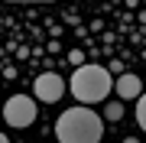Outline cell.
<instances>
[{
    "instance_id": "1",
    "label": "cell",
    "mask_w": 146,
    "mask_h": 143,
    "mask_svg": "<svg viewBox=\"0 0 146 143\" xmlns=\"http://www.w3.org/2000/svg\"><path fill=\"white\" fill-rule=\"evenodd\" d=\"M55 137L58 143H98L104 137V120L84 104L68 107L55 120Z\"/></svg>"
},
{
    "instance_id": "2",
    "label": "cell",
    "mask_w": 146,
    "mask_h": 143,
    "mask_svg": "<svg viewBox=\"0 0 146 143\" xmlns=\"http://www.w3.org/2000/svg\"><path fill=\"white\" fill-rule=\"evenodd\" d=\"M114 88V78L104 65H78L72 75V94L81 101V104H94V101H104Z\"/></svg>"
},
{
    "instance_id": "3",
    "label": "cell",
    "mask_w": 146,
    "mask_h": 143,
    "mask_svg": "<svg viewBox=\"0 0 146 143\" xmlns=\"http://www.w3.org/2000/svg\"><path fill=\"white\" fill-rule=\"evenodd\" d=\"M3 120L10 124V127H29V124L36 120V101L26 98V94H13L3 104Z\"/></svg>"
},
{
    "instance_id": "4",
    "label": "cell",
    "mask_w": 146,
    "mask_h": 143,
    "mask_svg": "<svg viewBox=\"0 0 146 143\" xmlns=\"http://www.w3.org/2000/svg\"><path fill=\"white\" fill-rule=\"evenodd\" d=\"M33 91H36V98H39V101L52 104V101H58V98L65 94V81L58 78V75L46 72V75H39V78H36V85H33Z\"/></svg>"
},
{
    "instance_id": "5",
    "label": "cell",
    "mask_w": 146,
    "mask_h": 143,
    "mask_svg": "<svg viewBox=\"0 0 146 143\" xmlns=\"http://www.w3.org/2000/svg\"><path fill=\"white\" fill-rule=\"evenodd\" d=\"M117 94L123 101H136L143 94V85H140V75H117Z\"/></svg>"
},
{
    "instance_id": "6",
    "label": "cell",
    "mask_w": 146,
    "mask_h": 143,
    "mask_svg": "<svg viewBox=\"0 0 146 143\" xmlns=\"http://www.w3.org/2000/svg\"><path fill=\"white\" fill-rule=\"evenodd\" d=\"M136 124H140V127L146 130V91L140 98H136Z\"/></svg>"
},
{
    "instance_id": "7",
    "label": "cell",
    "mask_w": 146,
    "mask_h": 143,
    "mask_svg": "<svg viewBox=\"0 0 146 143\" xmlns=\"http://www.w3.org/2000/svg\"><path fill=\"white\" fill-rule=\"evenodd\" d=\"M107 117L110 120H120V117H123V104H120V101H107Z\"/></svg>"
},
{
    "instance_id": "8",
    "label": "cell",
    "mask_w": 146,
    "mask_h": 143,
    "mask_svg": "<svg viewBox=\"0 0 146 143\" xmlns=\"http://www.w3.org/2000/svg\"><path fill=\"white\" fill-rule=\"evenodd\" d=\"M68 59H72V62H75V65H84V55L78 52V49H75V52H68Z\"/></svg>"
},
{
    "instance_id": "9",
    "label": "cell",
    "mask_w": 146,
    "mask_h": 143,
    "mask_svg": "<svg viewBox=\"0 0 146 143\" xmlns=\"http://www.w3.org/2000/svg\"><path fill=\"white\" fill-rule=\"evenodd\" d=\"M20 3H36V0H20ZM39 3H49V0H39Z\"/></svg>"
},
{
    "instance_id": "10",
    "label": "cell",
    "mask_w": 146,
    "mask_h": 143,
    "mask_svg": "<svg viewBox=\"0 0 146 143\" xmlns=\"http://www.w3.org/2000/svg\"><path fill=\"white\" fill-rule=\"evenodd\" d=\"M123 143H140V140H136V137H127V140H123Z\"/></svg>"
},
{
    "instance_id": "11",
    "label": "cell",
    "mask_w": 146,
    "mask_h": 143,
    "mask_svg": "<svg viewBox=\"0 0 146 143\" xmlns=\"http://www.w3.org/2000/svg\"><path fill=\"white\" fill-rule=\"evenodd\" d=\"M0 143H10V140H7V137H3V133H0Z\"/></svg>"
}]
</instances>
